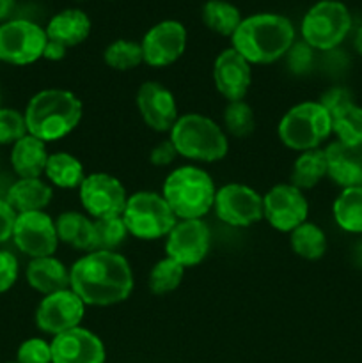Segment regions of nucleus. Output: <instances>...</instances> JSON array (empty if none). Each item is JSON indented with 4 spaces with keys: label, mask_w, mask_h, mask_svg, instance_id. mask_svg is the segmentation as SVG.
<instances>
[{
    "label": "nucleus",
    "mask_w": 362,
    "mask_h": 363,
    "mask_svg": "<svg viewBox=\"0 0 362 363\" xmlns=\"http://www.w3.org/2000/svg\"><path fill=\"white\" fill-rule=\"evenodd\" d=\"M70 289L92 307H109L133 291V272L117 252H89L70 269Z\"/></svg>",
    "instance_id": "nucleus-1"
},
{
    "label": "nucleus",
    "mask_w": 362,
    "mask_h": 363,
    "mask_svg": "<svg viewBox=\"0 0 362 363\" xmlns=\"http://www.w3.org/2000/svg\"><path fill=\"white\" fill-rule=\"evenodd\" d=\"M231 41L233 48L251 64H272L295 45V27L280 14H252L241 20Z\"/></svg>",
    "instance_id": "nucleus-2"
},
{
    "label": "nucleus",
    "mask_w": 362,
    "mask_h": 363,
    "mask_svg": "<svg viewBox=\"0 0 362 363\" xmlns=\"http://www.w3.org/2000/svg\"><path fill=\"white\" fill-rule=\"evenodd\" d=\"M27 133L46 142L70 135L82 119V103L64 89H45L31 98L25 108Z\"/></svg>",
    "instance_id": "nucleus-3"
},
{
    "label": "nucleus",
    "mask_w": 362,
    "mask_h": 363,
    "mask_svg": "<svg viewBox=\"0 0 362 363\" xmlns=\"http://www.w3.org/2000/svg\"><path fill=\"white\" fill-rule=\"evenodd\" d=\"M215 183L206 170L194 165L174 169L163 181L162 197L177 220H202L215 202Z\"/></svg>",
    "instance_id": "nucleus-4"
},
{
    "label": "nucleus",
    "mask_w": 362,
    "mask_h": 363,
    "mask_svg": "<svg viewBox=\"0 0 362 363\" xmlns=\"http://www.w3.org/2000/svg\"><path fill=\"white\" fill-rule=\"evenodd\" d=\"M169 133L177 155L194 162H219L229 151V142L222 128L201 113L181 116Z\"/></svg>",
    "instance_id": "nucleus-5"
},
{
    "label": "nucleus",
    "mask_w": 362,
    "mask_h": 363,
    "mask_svg": "<svg viewBox=\"0 0 362 363\" xmlns=\"http://www.w3.org/2000/svg\"><path fill=\"white\" fill-rule=\"evenodd\" d=\"M280 142L293 151H311L332 133V123L325 106L319 101H304L291 106L277 128Z\"/></svg>",
    "instance_id": "nucleus-6"
},
{
    "label": "nucleus",
    "mask_w": 362,
    "mask_h": 363,
    "mask_svg": "<svg viewBox=\"0 0 362 363\" xmlns=\"http://www.w3.org/2000/svg\"><path fill=\"white\" fill-rule=\"evenodd\" d=\"M123 220L130 236L146 241L167 236L177 222L165 199L155 191H137L130 195Z\"/></svg>",
    "instance_id": "nucleus-7"
},
{
    "label": "nucleus",
    "mask_w": 362,
    "mask_h": 363,
    "mask_svg": "<svg viewBox=\"0 0 362 363\" xmlns=\"http://www.w3.org/2000/svg\"><path fill=\"white\" fill-rule=\"evenodd\" d=\"M300 28L305 45L327 52L344 41L351 28V16L339 0H322L305 13Z\"/></svg>",
    "instance_id": "nucleus-8"
},
{
    "label": "nucleus",
    "mask_w": 362,
    "mask_h": 363,
    "mask_svg": "<svg viewBox=\"0 0 362 363\" xmlns=\"http://www.w3.org/2000/svg\"><path fill=\"white\" fill-rule=\"evenodd\" d=\"M46 32L28 20H11L0 25V60L14 66H27L43 57Z\"/></svg>",
    "instance_id": "nucleus-9"
},
{
    "label": "nucleus",
    "mask_w": 362,
    "mask_h": 363,
    "mask_svg": "<svg viewBox=\"0 0 362 363\" xmlns=\"http://www.w3.org/2000/svg\"><path fill=\"white\" fill-rule=\"evenodd\" d=\"M309 202L304 191L291 183L275 184L263 195V218L275 230L291 233L307 222Z\"/></svg>",
    "instance_id": "nucleus-10"
},
{
    "label": "nucleus",
    "mask_w": 362,
    "mask_h": 363,
    "mask_svg": "<svg viewBox=\"0 0 362 363\" xmlns=\"http://www.w3.org/2000/svg\"><path fill=\"white\" fill-rule=\"evenodd\" d=\"M80 202L92 218L123 216L128 202V194L117 177L106 172L85 176L80 184Z\"/></svg>",
    "instance_id": "nucleus-11"
},
{
    "label": "nucleus",
    "mask_w": 362,
    "mask_h": 363,
    "mask_svg": "<svg viewBox=\"0 0 362 363\" xmlns=\"http://www.w3.org/2000/svg\"><path fill=\"white\" fill-rule=\"evenodd\" d=\"M213 208L219 220L233 227H248L263 220V197L247 184L229 183L216 190Z\"/></svg>",
    "instance_id": "nucleus-12"
},
{
    "label": "nucleus",
    "mask_w": 362,
    "mask_h": 363,
    "mask_svg": "<svg viewBox=\"0 0 362 363\" xmlns=\"http://www.w3.org/2000/svg\"><path fill=\"white\" fill-rule=\"evenodd\" d=\"M13 240L18 250L32 259L50 257L59 245L55 222L45 211L20 213L14 222Z\"/></svg>",
    "instance_id": "nucleus-13"
},
{
    "label": "nucleus",
    "mask_w": 362,
    "mask_h": 363,
    "mask_svg": "<svg viewBox=\"0 0 362 363\" xmlns=\"http://www.w3.org/2000/svg\"><path fill=\"white\" fill-rule=\"evenodd\" d=\"M84 314L85 303L67 287L43 298L35 311V325L41 332L55 337L80 326Z\"/></svg>",
    "instance_id": "nucleus-14"
},
{
    "label": "nucleus",
    "mask_w": 362,
    "mask_h": 363,
    "mask_svg": "<svg viewBox=\"0 0 362 363\" xmlns=\"http://www.w3.org/2000/svg\"><path fill=\"white\" fill-rule=\"evenodd\" d=\"M141 46L144 62L148 66H170L183 55L187 48V28L176 20H163L146 32Z\"/></svg>",
    "instance_id": "nucleus-15"
},
{
    "label": "nucleus",
    "mask_w": 362,
    "mask_h": 363,
    "mask_svg": "<svg viewBox=\"0 0 362 363\" xmlns=\"http://www.w3.org/2000/svg\"><path fill=\"white\" fill-rule=\"evenodd\" d=\"M209 240L212 234L202 220H177L167 234V257L180 262L183 268L197 266L208 255Z\"/></svg>",
    "instance_id": "nucleus-16"
},
{
    "label": "nucleus",
    "mask_w": 362,
    "mask_h": 363,
    "mask_svg": "<svg viewBox=\"0 0 362 363\" xmlns=\"http://www.w3.org/2000/svg\"><path fill=\"white\" fill-rule=\"evenodd\" d=\"M330 116L332 133L337 140L350 145H362V108L355 105L346 89L334 87L319 99Z\"/></svg>",
    "instance_id": "nucleus-17"
},
{
    "label": "nucleus",
    "mask_w": 362,
    "mask_h": 363,
    "mask_svg": "<svg viewBox=\"0 0 362 363\" xmlns=\"http://www.w3.org/2000/svg\"><path fill=\"white\" fill-rule=\"evenodd\" d=\"M52 363H105V346L96 333L77 326L50 342Z\"/></svg>",
    "instance_id": "nucleus-18"
},
{
    "label": "nucleus",
    "mask_w": 362,
    "mask_h": 363,
    "mask_svg": "<svg viewBox=\"0 0 362 363\" xmlns=\"http://www.w3.org/2000/svg\"><path fill=\"white\" fill-rule=\"evenodd\" d=\"M137 108L144 123L158 133L170 131L180 119L174 94L158 82H144L138 87Z\"/></svg>",
    "instance_id": "nucleus-19"
},
{
    "label": "nucleus",
    "mask_w": 362,
    "mask_h": 363,
    "mask_svg": "<svg viewBox=\"0 0 362 363\" xmlns=\"http://www.w3.org/2000/svg\"><path fill=\"white\" fill-rule=\"evenodd\" d=\"M213 80L216 91L227 101H241L252 84L251 62L231 46L216 57L213 64Z\"/></svg>",
    "instance_id": "nucleus-20"
},
{
    "label": "nucleus",
    "mask_w": 362,
    "mask_h": 363,
    "mask_svg": "<svg viewBox=\"0 0 362 363\" xmlns=\"http://www.w3.org/2000/svg\"><path fill=\"white\" fill-rule=\"evenodd\" d=\"M327 176L343 188L362 186V145L336 140L327 145Z\"/></svg>",
    "instance_id": "nucleus-21"
},
{
    "label": "nucleus",
    "mask_w": 362,
    "mask_h": 363,
    "mask_svg": "<svg viewBox=\"0 0 362 363\" xmlns=\"http://www.w3.org/2000/svg\"><path fill=\"white\" fill-rule=\"evenodd\" d=\"M45 32L48 41H55L66 48H71L89 38L91 20L82 9H64L48 21Z\"/></svg>",
    "instance_id": "nucleus-22"
},
{
    "label": "nucleus",
    "mask_w": 362,
    "mask_h": 363,
    "mask_svg": "<svg viewBox=\"0 0 362 363\" xmlns=\"http://www.w3.org/2000/svg\"><path fill=\"white\" fill-rule=\"evenodd\" d=\"M27 282L32 289L48 296L70 287V272L53 255L32 259L27 266Z\"/></svg>",
    "instance_id": "nucleus-23"
},
{
    "label": "nucleus",
    "mask_w": 362,
    "mask_h": 363,
    "mask_svg": "<svg viewBox=\"0 0 362 363\" xmlns=\"http://www.w3.org/2000/svg\"><path fill=\"white\" fill-rule=\"evenodd\" d=\"M48 156L45 142L27 133L16 144H13L11 165H13L14 172L20 176V179L39 177L45 172Z\"/></svg>",
    "instance_id": "nucleus-24"
},
{
    "label": "nucleus",
    "mask_w": 362,
    "mask_h": 363,
    "mask_svg": "<svg viewBox=\"0 0 362 363\" xmlns=\"http://www.w3.org/2000/svg\"><path fill=\"white\" fill-rule=\"evenodd\" d=\"M52 188L39 177L18 179L7 191V204L20 213L43 211L52 201Z\"/></svg>",
    "instance_id": "nucleus-25"
},
{
    "label": "nucleus",
    "mask_w": 362,
    "mask_h": 363,
    "mask_svg": "<svg viewBox=\"0 0 362 363\" xmlns=\"http://www.w3.org/2000/svg\"><path fill=\"white\" fill-rule=\"evenodd\" d=\"M57 238L77 250L92 252V220L77 211H66L55 220Z\"/></svg>",
    "instance_id": "nucleus-26"
},
{
    "label": "nucleus",
    "mask_w": 362,
    "mask_h": 363,
    "mask_svg": "<svg viewBox=\"0 0 362 363\" xmlns=\"http://www.w3.org/2000/svg\"><path fill=\"white\" fill-rule=\"evenodd\" d=\"M45 174L53 186L64 188V190L80 188L82 181L85 179L84 165L77 156L70 155V152L50 155Z\"/></svg>",
    "instance_id": "nucleus-27"
},
{
    "label": "nucleus",
    "mask_w": 362,
    "mask_h": 363,
    "mask_svg": "<svg viewBox=\"0 0 362 363\" xmlns=\"http://www.w3.org/2000/svg\"><path fill=\"white\" fill-rule=\"evenodd\" d=\"M327 176L325 149H311L298 155L291 169L290 183L298 190H311Z\"/></svg>",
    "instance_id": "nucleus-28"
},
{
    "label": "nucleus",
    "mask_w": 362,
    "mask_h": 363,
    "mask_svg": "<svg viewBox=\"0 0 362 363\" xmlns=\"http://www.w3.org/2000/svg\"><path fill=\"white\" fill-rule=\"evenodd\" d=\"M334 220L343 230L362 234V186L343 188L332 206Z\"/></svg>",
    "instance_id": "nucleus-29"
},
{
    "label": "nucleus",
    "mask_w": 362,
    "mask_h": 363,
    "mask_svg": "<svg viewBox=\"0 0 362 363\" xmlns=\"http://www.w3.org/2000/svg\"><path fill=\"white\" fill-rule=\"evenodd\" d=\"M241 13L234 4L226 0H208L202 6V21L209 30L220 35H233L241 23Z\"/></svg>",
    "instance_id": "nucleus-30"
},
{
    "label": "nucleus",
    "mask_w": 362,
    "mask_h": 363,
    "mask_svg": "<svg viewBox=\"0 0 362 363\" xmlns=\"http://www.w3.org/2000/svg\"><path fill=\"white\" fill-rule=\"evenodd\" d=\"M290 245L298 257L316 261L327 252V236L316 223L304 222L290 233Z\"/></svg>",
    "instance_id": "nucleus-31"
},
{
    "label": "nucleus",
    "mask_w": 362,
    "mask_h": 363,
    "mask_svg": "<svg viewBox=\"0 0 362 363\" xmlns=\"http://www.w3.org/2000/svg\"><path fill=\"white\" fill-rule=\"evenodd\" d=\"M92 252H116V248L130 236L123 216L92 220Z\"/></svg>",
    "instance_id": "nucleus-32"
},
{
    "label": "nucleus",
    "mask_w": 362,
    "mask_h": 363,
    "mask_svg": "<svg viewBox=\"0 0 362 363\" xmlns=\"http://www.w3.org/2000/svg\"><path fill=\"white\" fill-rule=\"evenodd\" d=\"M183 275L185 268L180 262H176L170 257L162 259V261L156 262V264L153 266L151 272H149V291H151L153 294H158V296L172 293V291H176L177 287H180Z\"/></svg>",
    "instance_id": "nucleus-33"
},
{
    "label": "nucleus",
    "mask_w": 362,
    "mask_h": 363,
    "mask_svg": "<svg viewBox=\"0 0 362 363\" xmlns=\"http://www.w3.org/2000/svg\"><path fill=\"white\" fill-rule=\"evenodd\" d=\"M106 66L116 71H130L144 62L141 43L130 41V39H117L110 43L103 53Z\"/></svg>",
    "instance_id": "nucleus-34"
},
{
    "label": "nucleus",
    "mask_w": 362,
    "mask_h": 363,
    "mask_svg": "<svg viewBox=\"0 0 362 363\" xmlns=\"http://www.w3.org/2000/svg\"><path fill=\"white\" fill-rule=\"evenodd\" d=\"M224 128L236 138L248 137L256 128L254 110L243 99L229 101L224 110Z\"/></svg>",
    "instance_id": "nucleus-35"
},
{
    "label": "nucleus",
    "mask_w": 362,
    "mask_h": 363,
    "mask_svg": "<svg viewBox=\"0 0 362 363\" xmlns=\"http://www.w3.org/2000/svg\"><path fill=\"white\" fill-rule=\"evenodd\" d=\"M27 135L25 116L13 108H0V145L16 144Z\"/></svg>",
    "instance_id": "nucleus-36"
},
{
    "label": "nucleus",
    "mask_w": 362,
    "mask_h": 363,
    "mask_svg": "<svg viewBox=\"0 0 362 363\" xmlns=\"http://www.w3.org/2000/svg\"><path fill=\"white\" fill-rule=\"evenodd\" d=\"M16 363H52V347L43 339H28L18 347Z\"/></svg>",
    "instance_id": "nucleus-37"
},
{
    "label": "nucleus",
    "mask_w": 362,
    "mask_h": 363,
    "mask_svg": "<svg viewBox=\"0 0 362 363\" xmlns=\"http://www.w3.org/2000/svg\"><path fill=\"white\" fill-rule=\"evenodd\" d=\"M18 279V259L11 252L0 250V294L9 291Z\"/></svg>",
    "instance_id": "nucleus-38"
},
{
    "label": "nucleus",
    "mask_w": 362,
    "mask_h": 363,
    "mask_svg": "<svg viewBox=\"0 0 362 363\" xmlns=\"http://www.w3.org/2000/svg\"><path fill=\"white\" fill-rule=\"evenodd\" d=\"M286 55H290V67L295 73H304V71H307L311 67L312 48L309 45H305L304 41L291 46Z\"/></svg>",
    "instance_id": "nucleus-39"
},
{
    "label": "nucleus",
    "mask_w": 362,
    "mask_h": 363,
    "mask_svg": "<svg viewBox=\"0 0 362 363\" xmlns=\"http://www.w3.org/2000/svg\"><path fill=\"white\" fill-rule=\"evenodd\" d=\"M18 213L7 204L6 199H0V245L6 243L13 238L14 222H16Z\"/></svg>",
    "instance_id": "nucleus-40"
},
{
    "label": "nucleus",
    "mask_w": 362,
    "mask_h": 363,
    "mask_svg": "<svg viewBox=\"0 0 362 363\" xmlns=\"http://www.w3.org/2000/svg\"><path fill=\"white\" fill-rule=\"evenodd\" d=\"M176 156L177 151L169 138V140L160 142V144H156L155 147L151 149V152H149V162L156 167H167L174 162Z\"/></svg>",
    "instance_id": "nucleus-41"
},
{
    "label": "nucleus",
    "mask_w": 362,
    "mask_h": 363,
    "mask_svg": "<svg viewBox=\"0 0 362 363\" xmlns=\"http://www.w3.org/2000/svg\"><path fill=\"white\" fill-rule=\"evenodd\" d=\"M66 46L59 45V43L55 41H46V46H45V52H43V57L48 60H60L64 59V55H66Z\"/></svg>",
    "instance_id": "nucleus-42"
},
{
    "label": "nucleus",
    "mask_w": 362,
    "mask_h": 363,
    "mask_svg": "<svg viewBox=\"0 0 362 363\" xmlns=\"http://www.w3.org/2000/svg\"><path fill=\"white\" fill-rule=\"evenodd\" d=\"M13 6H14V0H0V20L9 16Z\"/></svg>",
    "instance_id": "nucleus-43"
},
{
    "label": "nucleus",
    "mask_w": 362,
    "mask_h": 363,
    "mask_svg": "<svg viewBox=\"0 0 362 363\" xmlns=\"http://www.w3.org/2000/svg\"><path fill=\"white\" fill-rule=\"evenodd\" d=\"M355 48L362 55V27L357 30V35H355Z\"/></svg>",
    "instance_id": "nucleus-44"
},
{
    "label": "nucleus",
    "mask_w": 362,
    "mask_h": 363,
    "mask_svg": "<svg viewBox=\"0 0 362 363\" xmlns=\"http://www.w3.org/2000/svg\"><path fill=\"white\" fill-rule=\"evenodd\" d=\"M355 261H357V264L362 268V241L357 245V248H355Z\"/></svg>",
    "instance_id": "nucleus-45"
},
{
    "label": "nucleus",
    "mask_w": 362,
    "mask_h": 363,
    "mask_svg": "<svg viewBox=\"0 0 362 363\" xmlns=\"http://www.w3.org/2000/svg\"><path fill=\"white\" fill-rule=\"evenodd\" d=\"M7 363H16V362H7Z\"/></svg>",
    "instance_id": "nucleus-46"
}]
</instances>
